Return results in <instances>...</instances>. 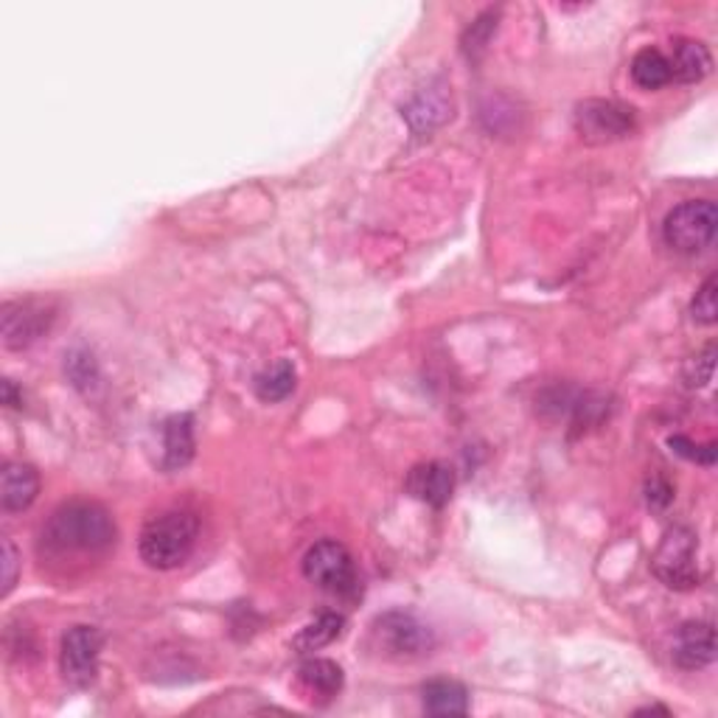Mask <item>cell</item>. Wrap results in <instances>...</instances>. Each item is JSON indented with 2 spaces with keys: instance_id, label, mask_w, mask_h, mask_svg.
Wrapping results in <instances>:
<instances>
[{
  "instance_id": "cell-1",
  "label": "cell",
  "mask_w": 718,
  "mask_h": 718,
  "mask_svg": "<svg viewBox=\"0 0 718 718\" xmlns=\"http://www.w3.org/2000/svg\"><path fill=\"white\" fill-rule=\"evenodd\" d=\"M43 544L57 559L101 556L115 544V522L96 502H65L45 522Z\"/></svg>"
},
{
  "instance_id": "cell-2",
  "label": "cell",
  "mask_w": 718,
  "mask_h": 718,
  "mask_svg": "<svg viewBox=\"0 0 718 718\" xmlns=\"http://www.w3.org/2000/svg\"><path fill=\"white\" fill-rule=\"evenodd\" d=\"M200 522L195 513L169 511L150 519L137 539V553L152 570H175L195 553Z\"/></svg>"
},
{
  "instance_id": "cell-3",
  "label": "cell",
  "mask_w": 718,
  "mask_h": 718,
  "mask_svg": "<svg viewBox=\"0 0 718 718\" xmlns=\"http://www.w3.org/2000/svg\"><path fill=\"white\" fill-rule=\"evenodd\" d=\"M718 208L713 200H687L665 217L662 236L680 253H699L716 239Z\"/></svg>"
},
{
  "instance_id": "cell-4",
  "label": "cell",
  "mask_w": 718,
  "mask_h": 718,
  "mask_svg": "<svg viewBox=\"0 0 718 718\" xmlns=\"http://www.w3.org/2000/svg\"><path fill=\"white\" fill-rule=\"evenodd\" d=\"M303 575L314 587L325 593L354 595L356 593V567L349 550L334 539L312 544L303 556Z\"/></svg>"
},
{
  "instance_id": "cell-5",
  "label": "cell",
  "mask_w": 718,
  "mask_h": 718,
  "mask_svg": "<svg viewBox=\"0 0 718 718\" xmlns=\"http://www.w3.org/2000/svg\"><path fill=\"white\" fill-rule=\"evenodd\" d=\"M656 578L671 589H691L699 582L696 573V537L687 528H674L662 537L654 559H651Z\"/></svg>"
},
{
  "instance_id": "cell-6",
  "label": "cell",
  "mask_w": 718,
  "mask_h": 718,
  "mask_svg": "<svg viewBox=\"0 0 718 718\" xmlns=\"http://www.w3.org/2000/svg\"><path fill=\"white\" fill-rule=\"evenodd\" d=\"M575 130L587 144H612L634 130V115L618 101L589 99L575 107Z\"/></svg>"
},
{
  "instance_id": "cell-7",
  "label": "cell",
  "mask_w": 718,
  "mask_h": 718,
  "mask_svg": "<svg viewBox=\"0 0 718 718\" xmlns=\"http://www.w3.org/2000/svg\"><path fill=\"white\" fill-rule=\"evenodd\" d=\"M101 645H104V638L93 626H74L65 631L63 649H59V669L70 685L88 687L96 680Z\"/></svg>"
},
{
  "instance_id": "cell-8",
  "label": "cell",
  "mask_w": 718,
  "mask_h": 718,
  "mask_svg": "<svg viewBox=\"0 0 718 718\" xmlns=\"http://www.w3.org/2000/svg\"><path fill=\"white\" fill-rule=\"evenodd\" d=\"M374 634L379 638V645L394 656H421L430 654L432 631L410 612H388L382 615L374 623Z\"/></svg>"
},
{
  "instance_id": "cell-9",
  "label": "cell",
  "mask_w": 718,
  "mask_h": 718,
  "mask_svg": "<svg viewBox=\"0 0 718 718\" xmlns=\"http://www.w3.org/2000/svg\"><path fill=\"white\" fill-rule=\"evenodd\" d=\"M51 309L40 300H12L3 307V345L12 351L29 349L48 331Z\"/></svg>"
},
{
  "instance_id": "cell-10",
  "label": "cell",
  "mask_w": 718,
  "mask_h": 718,
  "mask_svg": "<svg viewBox=\"0 0 718 718\" xmlns=\"http://www.w3.org/2000/svg\"><path fill=\"white\" fill-rule=\"evenodd\" d=\"M407 491L432 508H444L455 491V475L446 463H419L407 475Z\"/></svg>"
},
{
  "instance_id": "cell-11",
  "label": "cell",
  "mask_w": 718,
  "mask_h": 718,
  "mask_svg": "<svg viewBox=\"0 0 718 718\" xmlns=\"http://www.w3.org/2000/svg\"><path fill=\"white\" fill-rule=\"evenodd\" d=\"M716 660V631L710 623H685L674 640V662L685 671H699Z\"/></svg>"
},
{
  "instance_id": "cell-12",
  "label": "cell",
  "mask_w": 718,
  "mask_h": 718,
  "mask_svg": "<svg viewBox=\"0 0 718 718\" xmlns=\"http://www.w3.org/2000/svg\"><path fill=\"white\" fill-rule=\"evenodd\" d=\"M40 494V475L37 468L29 463H7L3 480H0V506L3 511L18 513L25 511L37 500Z\"/></svg>"
},
{
  "instance_id": "cell-13",
  "label": "cell",
  "mask_w": 718,
  "mask_h": 718,
  "mask_svg": "<svg viewBox=\"0 0 718 718\" xmlns=\"http://www.w3.org/2000/svg\"><path fill=\"white\" fill-rule=\"evenodd\" d=\"M671 65V81H682V85H694L702 81L713 70V57L705 43L699 40H676L674 54L669 59Z\"/></svg>"
},
{
  "instance_id": "cell-14",
  "label": "cell",
  "mask_w": 718,
  "mask_h": 718,
  "mask_svg": "<svg viewBox=\"0 0 718 718\" xmlns=\"http://www.w3.org/2000/svg\"><path fill=\"white\" fill-rule=\"evenodd\" d=\"M300 687L314 702H331L343 691V669L331 660H307L298 669Z\"/></svg>"
},
{
  "instance_id": "cell-15",
  "label": "cell",
  "mask_w": 718,
  "mask_h": 718,
  "mask_svg": "<svg viewBox=\"0 0 718 718\" xmlns=\"http://www.w3.org/2000/svg\"><path fill=\"white\" fill-rule=\"evenodd\" d=\"M195 457V421L191 416H172L163 424V466L183 468Z\"/></svg>"
},
{
  "instance_id": "cell-16",
  "label": "cell",
  "mask_w": 718,
  "mask_h": 718,
  "mask_svg": "<svg viewBox=\"0 0 718 718\" xmlns=\"http://www.w3.org/2000/svg\"><path fill=\"white\" fill-rule=\"evenodd\" d=\"M421 696H424V710L430 716H466L468 713V694L461 682L432 680L427 682Z\"/></svg>"
},
{
  "instance_id": "cell-17",
  "label": "cell",
  "mask_w": 718,
  "mask_h": 718,
  "mask_svg": "<svg viewBox=\"0 0 718 718\" xmlns=\"http://www.w3.org/2000/svg\"><path fill=\"white\" fill-rule=\"evenodd\" d=\"M631 79L643 90L665 88L671 81L669 57L656 48H643L638 57L631 59Z\"/></svg>"
},
{
  "instance_id": "cell-18",
  "label": "cell",
  "mask_w": 718,
  "mask_h": 718,
  "mask_svg": "<svg viewBox=\"0 0 718 718\" xmlns=\"http://www.w3.org/2000/svg\"><path fill=\"white\" fill-rule=\"evenodd\" d=\"M298 385V374H295V365L289 360H278L275 365H269L264 374L256 376V396L262 401H284Z\"/></svg>"
},
{
  "instance_id": "cell-19",
  "label": "cell",
  "mask_w": 718,
  "mask_h": 718,
  "mask_svg": "<svg viewBox=\"0 0 718 718\" xmlns=\"http://www.w3.org/2000/svg\"><path fill=\"white\" fill-rule=\"evenodd\" d=\"M405 115L412 130L424 132L450 119V104H446V96L441 90H427V93L416 96V101L407 107Z\"/></svg>"
},
{
  "instance_id": "cell-20",
  "label": "cell",
  "mask_w": 718,
  "mask_h": 718,
  "mask_svg": "<svg viewBox=\"0 0 718 718\" xmlns=\"http://www.w3.org/2000/svg\"><path fill=\"white\" fill-rule=\"evenodd\" d=\"M343 615L323 612L318 620H312V623L300 629V634L295 638V649L303 651V654H307V651L323 649V645H329L331 640H338L340 634H343Z\"/></svg>"
},
{
  "instance_id": "cell-21",
  "label": "cell",
  "mask_w": 718,
  "mask_h": 718,
  "mask_svg": "<svg viewBox=\"0 0 718 718\" xmlns=\"http://www.w3.org/2000/svg\"><path fill=\"white\" fill-rule=\"evenodd\" d=\"M718 281L716 275H710L705 284L699 287V292H696L694 303H691V312H694V318L699 320V323L705 325H713L718 320Z\"/></svg>"
},
{
  "instance_id": "cell-22",
  "label": "cell",
  "mask_w": 718,
  "mask_h": 718,
  "mask_svg": "<svg viewBox=\"0 0 718 718\" xmlns=\"http://www.w3.org/2000/svg\"><path fill=\"white\" fill-rule=\"evenodd\" d=\"M497 29V14L488 12L483 14L480 20H475L472 23V29L466 32V37H463V51H466L468 57H477L483 48H486L488 37H491V32Z\"/></svg>"
},
{
  "instance_id": "cell-23",
  "label": "cell",
  "mask_w": 718,
  "mask_h": 718,
  "mask_svg": "<svg viewBox=\"0 0 718 718\" xmlns=\"http://www.w3.org/2000/svg\"><path fill=\"white\" fill-rule=\"evenodd\" d=\"M669 444H671V450L676 452V455L687 457V461H696V463H702V466H713V463H716V444L699 446L685 435H674Z\"/></svg>"
},
{
  "instance_id": "cell-24",
  "label": "cell",
  "mask_w": 718,
  "mask_h": 718,
  "mask_svg": "<svg viewBox=\"0 0 718 718\" xmlns=\"http://www.w3.org/2000/svg\"><path fill=\"white\" fill-rule=\"evenodd\" d=\"M713 356H716V351H713V345H707L705 354L694 356V363L687 365L685 379H687V385H691V388H705L707 382H710V376H713Z\"/></svg>"
},
{
  "instance_id": "cell-25",
  "label": "cell",
  "mask_w": 718,
  "mask_h": 718,
  "mask_svg": "<svg viewBox=\"0 0 718 718\" xmlns=\"http://www.w3.org/2000/svg\"><path fill=\"white\" fill-rule=\"evenodd\" d=\"M68 376L74 379L76 388H90L96 382V365L93 356L88 354H70L68 356Z\"/></svg>"
},
{
  "instance_id": "cell-26",
  "label": "cell",
  "mask_w": 718,
  "mask_h": 718,
  "mask_svg": "<svg viewBox=\"0 0 718 718\" xmlns=\"http://www.w3.org/2000/svg\"><path fill=\"white\" fill-rule=\"evenodd\" d=\"M18 567H20L18 548L12 544V539H3V587H0V593L3 595L12 593L14 584H18Z\"/></svg>"
},
{
  "instance_id": "cell-27",
  "label": "cell",
  "mask_w": 718,
  "mask_h": 718,
  "mask_svg": "<svg viewBox=\"0 0 718 718\" xmlns=\"http://www.w3.org/2000/svg\"><path fill=\"white\" fill-rule=\"evenodd\" d=\"M645 500H649L651 508H665L671 500H674V488L669 486V483L662 480V477H654V480L649 483V488H645Z\"/></svg>"
},
{
  "instance_id": "cell-28",
  "label": "cell",
  "mask_w": 718,
  "mask_h": 718,
  "mask_svg": "<svg viewBox=\"0 0 718 718\" xmlns=\"http://www.w3.org/2000/svg\"><path fill=\"white\" fill-rule=\"evenodd\" d=\"M3 401H7L9 407H18V394H14L12 379H3Z\"/></svg>"
}]
</instances>
